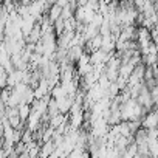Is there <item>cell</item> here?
<instances>
[{
    "instance_id": "7a4b0ae2",
    "label": "cell",
    "mask_w": 158,
    "mask_h": 158,
    "mask_svg": "<svg viewBox=\"0 0 158 158\" xmlns=\"http://www.w3.org/2000/svg\"><path fill=\"white\" fill-rule=\"evenodd\" d=\"M48 16H50L51 22L54 23L59 17H62V6H59L57 3H56V5H53V6L48 10Z\"/></svg>"
},
{
    "instance_id": "3957f363",
    "label": "cell",
    "mask_w": 158,
    "mask_h": 158,
    "mask_svg": "<svg viewBox=\"0 0 158 158\" xmlns=\"http://www.w3.org/2000/svg\"><path fill=\"white\" fill-rule=\"evenodd\" d=\"M76 2L79 3V6H87V3H89V0H76Z\"/></svg>"
},
{
    "instance_id": "6da1fadb",
    "label": "cell",
    "mask_w": 158,
    "mask_h": 158,
    "mask_svg": "<svg viewBox=\"0 0 158 158\" xmlns=\"http://www.w3.org/2000/svg\"><path fill=\"white\" fill-rule=\"evenodd\" d=\"M143 127L150 130V129H158V110H150L144 118H143Z\"/></svg>"
},
{
    "instance_id": "277c9868",
    "label": "cell",
    "mask_w": 158,
    "mask_h": 158,
    "mask_svg": "<svg viewBox=\"0 0 158 158\" xmlns=\"http://www.w3.org/2000/svg\"><path fill=\"white\" fill-rule=\"evenodd\" d=\"M101 2H102V3H106V5H110V3L113 2V0H101Z\"/></svg>"
}]
</instances>
